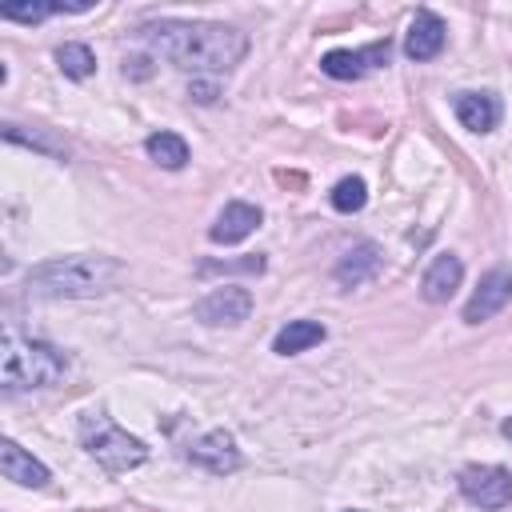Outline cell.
Listing matches in <instances>:
<instances>
[{"label":"cell","instance_id":"ba28073f","mask_svg":"<svg viewBox=\"0 0 512 512\" xmlns=\"http://www.w3.org/2000/svg\"><path fill=\"white\" fill-rule=\"evenodd\" d=\"M512 300V268H492V272H484L480 276V288L472 292V300L464 304V320L468 324H484V320H492L504 304Z\"/></svg>","mask_w":512,"mask_h":512},{"label":"cell","instance_id":"2e32d148","mask_svg":"<svg viewBox=\"0 0 512 512\" xmlns=\"http://www.w3.org/2000/svg\"><path fill=\"white\" fill-rule=\"evenodd\" d=\"M324 336H328V332H324L320 320H288V324L276 332L272 352H280V356H296V352H308L312 344H320Z\"/></svg>","mask_w":512,"mask_h":512},{"label":"cell","instance_id":"9c48e42d","mask_svg":"<svg viewBox=\"0 0 512 512\" xmlns=\"http://www.w3.org/2000/svg\"><path fill=\"white\" fill-rule=\"evenodd\" d=\"M184 456H188L196 468L212 472V476H224V472H236V468H240V448H236L232 432H224V428H216V432L192 440Z\"/></svg>","mask_w":512,"mask_h":512},{"label":"cell","instance_id":"8fae6325","mask_svg":"<svg viewBox=\"0 0 512 512\" xmlns=\"http://www.w3.org/2000/svg\"><path fill=\"white\" fill-rule=\"evenodd\" d=\"M460 280H464L460 256L440 252V256L424 268V276H420V296H424L428 304H444V300H452V292L460 288Z\"/></svg>","mask_w":512,"mask_h":512},{"label":"cell","instance_id":"44dd1931","mask_svg":"<svg viewBox=\"0 0 512 512\" xmlns=\"http://www.w3.org/2000/svg\"><path fill=\"white\" fill-rule=\"evenodd\" d=\"M216 268H228V272H260V268H264V256H248V260H228V264H204V272H216Z\"/></svg>","mask_w":512,"mask_h":512},{"label":"cell","instance_id":"603a6c76","mask_svg":"<svg viewBox=\"0 0 512 512\" xmlns=\"http://www.w3.org/2000/svg\"><path fill=\"white\" fill-rule=\"evenodd\" d=\"M500 432H504V436H508V440H512V416H508V420H504V424H500Z\"/></svg>","mask_w":512,"mask_h":512},{"label":"cell","instance_id":"277c9868","mask_svg":"<svg viewBox=\"0 0 512 512\" xmlns=\"http://www.w3.org/2000/svg\"><path fill=\"white\" fill-rule=\"evenodd\" d=\"M80 444H84L88 456H92L104 472H112V476L140 468L144 456H148V448H144L136 436H128L124 428H116V424H112L108 416H100V412L80 416Z\"/></svg>","mask_w":512,"mask_h":512},{"label":"cell","instance_id":"ffe728a7","mask_svg":"<svg viewBox=\"0 0 512 512\" xmlns=\"http://www.w3.org/2000/svg\"><path fill=\"white\" fill-rule=\"evenodd\" d=\"M332 208L336 212H360L364 208V200H368V188H364V180L360 176H344V180H336V188H332Z\"/></svg>","mask_w":512,"mask_h":512},{"label":"cell","instance_id":"7a4b0ae2","mask_svg":"<svg viewBox=\"0 0 512 512\" xmlns=\"http://www.w3.org/2000/svg\"><path fill=\"white\" fill-rule=\"evenodd\" d=\"M124 264L112 256H56L28 272V288L40 296H100L112 292Z\"/></svg>","mask_w":512,"mask_h":512},{"label":"cell","instance_id":"7402d4cb","mask_svg":"<svg viewBox=\"0 0 512 512\" xmlns=\"http://www.w3.org/2000/svg\"><path fill=\"white\" fill-rule=\"evenodd\" d=\"M188 96H192V100H200V104H212V100H216V84H208V80H192Z\"/></svg>","mask_w":512,"mask_h":512},{"label":"cell","instance_id":"6da1fadb","mask_svg":"<svg viewBox=\"0 0 512 512\" xmlns=\"http://www.w3.org/2000/svg\"><path fill=\"white\" fill-rule=\"evenodd\" d=\"M140 36L152 44V52L188 72H228L248 52V36L240 28L212 20H160L144 24Z\"/></svg>","mask_w":512,"mask_h":512},{"label":"cell","instance_id":"5b68a950","mask_svg":"<svg viewBox=\"0 0 512 512\" xmlns=\"http://www.w3.org/2000/svg\"><path fill=\"white\" fill-rule=\"evenodd\" d=\"M460 492L480 508H504L512 500V476L500 464H472L460 472Z\"/></svg>","mask_w":512,"mask_h":512},{"label":"cell","instance_id":"ac0fdd59","mask_svg":"<svg viewBox=\"0 0 512 512\" xmlns=\"http://www.w3.org/2000/svg\"><path fill=\"white\" fill-rule=\"evenodd\" d=\"M56 64H60V72L72 76V80H88V76L96 72V56H92V48H88V44H76V40L56 48Z\"/></svg>","mask_w":512,"mask_h":512},{"label":"cell","instance_id":"e0dca14e","mask_svg":"<svg viewBox=\"0 0 512 512\" xmlns=\"http://www.w3.org/2000/svg\"><path fill=\"white\" fill-rule=\"evenodd\" d=\"M144 148H148V156H152L160 168H184V164H188V144H184V136H176V132H152Z\"/></svg>","mask_w":512,"mask_h":512},{"label":"cell","instance_id":"4fadbf2b","mask_svg":"<svg viewBox=\"0 0 512 512\" xmlns=\"http://www.w3.org/2000/svg\"><path fill=\"white\" fill-rule=\"evenodd\" d=\"M376 268H380V244L360 240V244H352V248H348L340 260H336L332 276H336L344 288H356V284L372 280V276H376Z\"/></svg>","mask_w":512,"mask_h":512},{"label":"cell","instance_id":"8992f818","mask_svg":"<svg viewBox=\"0 0 512 512\" xmlns=\"http://www.w3.org/2000/svg\"><path fill=\"white\" fill-rule=\"evenodd\" d=\"M248 312H252V296H248V288H236V284L212 288L192 308V316L204 320V324H212V328H220V324H244Z\"/></svg>","mask_w":512,"mask_h":512},{"label":"cell","instance_id":"52a82bcc","mask_svg":"<svg viewBox=\"0 0 512 512\" xmlns=\"http://www.w3.org/2000/svg\"><path fill=\"white\" fill-rule=\"evenodd\" d=\"M388 52H392L388 40H376V44L356 48V52H352V48H332V52L320 60V68H324L332 80H360L364 72L388 64Z\"/></svg>","mask_w":512,"mask_h":512},{"label":"cell","instance_id":"30bf717a","mask_svg":"<svg viewBox=\"0 0 512 512\" xmlns=\"http://www.w3.org/2000/svg\"><path fill=\"white\" fill-rule=\"evenodd\" d=\"M260 220H264V212H260L256 204H248V200H228L224 212L216 216V224L208 228V236H212L216 244H240L244 236H252V232L260 228Z\"/></svg>","mask_w":512,"mask_h":512},{"label":"cell","instance_id":"7c38bea8","mask_svg":"<svg viewBox=\"0 0 512 512\" xmlns=\"http://www.w3.org/2000/svg\"><path fill=\"white\" fill-rule=\"evenodd\" d=\"M440 48H444V20H440L436 12H428V8H420V12L412 16V24H408L404 52H408L412 60H432Z\"/></svg>","mask_w":512,"mask_h":512},{"label":"cell","instance_id":"5bb4252c","mask_svg":"<svg viewBox=\"0 0 512 512\" xmlns=\"http://www.w3.org/2000/svg\"><path fill=\"white\" fill-rule=\"evenodd\" d=\"M0 472H4L8 480L24 484V488H44V484H48V468H44L32 452H24L16 440H4V444H0Z\"/></svg>","mask_w":512,"mask_h":512},{"label":"cell","instance_id":"9a60e30c","mask_svg":"<svg viewBox=\"0 0 512 512\" xmlns=\"http://www.w3.org/2000/svg\"><path fill=\"white\" fill-rule=\"evenodd\" d=\"M452 108H456V120L472 132H492L500 120V100L488 92H456Z\"/></svg>","mask_w":512,"mask_h":512},{"label":"cell","instance_id":"3957f363","mask_svg":"<svg viewBox=\"0 0 512 512\" xmlns=\"http://www.w3.org/2000/svg\"><path fill=\"white\" fill-rule=\"evenodd\" d=\"M68 372V356L44 340H20V336H4V364H0V380L4 392H20V388H48Z\"/></svg>","mask_w":512,"mask_h":512},{"label":"cell","instance_id":"d6986e66","mask_svg":"<svg viewBox=\"0 0 512 512\" xmlns=\"http://www.w3.org/2000/svg\"><path fill=\"white\" fill-rule=\"evenodd\" d=\"M92 4H4L0 16L4 20H20V24H36L44 16H56V12H88Z\"/></svg>","mask_w":512,"mask_h":512}]
</instances>
